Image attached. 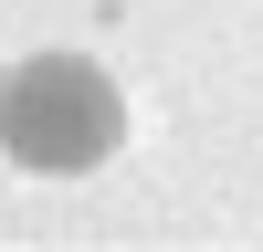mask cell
Listing matches in <instances>:
<instances>
[{
    "mask_svg": "<svg viewBox=\"0 0 263 252\" xmlns=\"http://www.w3.org/2000/svg\"><path fill=\"white\" fill-rule=\"evenodd\" d=\"M116 137H126V105H116V84L84 53H42V63H21V74L0 84V147H11L21 168H42V179L105 168Z\"/></svg>",
    "mask_w": 263,
    "mask_h": 252,
    "instance_id": "6da1fadb",
    "label": "cell"
}]
</instances>
